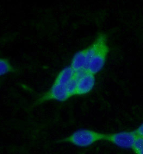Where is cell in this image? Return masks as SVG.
Segmentation results:
<instances>
[{"instance_id": "cell-1", "label": "cell", "mask_w": 143, "mask_h": 154, "mask_svg": "<svg viewBox=\"0 0 143 154\" xmlns=\"http://www.w3.org/2000/svg\"><path fill=\"white\" fill-rule=\"evenodd\" d=\"M85 57V71L95 75L104 68L109 53L107 37L100 34L93 43L82 50Z\"/></svg>"}, {"instance_id": "cell-2", "label": "cell", "mask_w": 143, "mask_h": 154, "mask_svg": "<svg viewBox=\"0 0 143 154\" xmlns=\"http://www.w3.org/2000/svg\"><path fill=\"white\" fill-rule=\"evenodd\" d=\"M107 134L88 129H80L61 141L69 142L76 146L87 147L98 141L106 140Z\"/></svg>"}, {"instance_id": "cell-3", "label": "cell", "mask_w": 143, "mask_h": 154, "mask_svg": "<svg viewBox=\"0 0 143 154\" xmlns=\"http://www.w3.org/2000/svg\"><path fill=\"white\" fill-rule=\"evenodd\" d=\"M138 136L133 132H120L107 134L106 140L109 141L117 146L124 149L133 148Z\"/></svg>"}, {"instance_id": "cell-4", "label": "cell", "mask_w": 143, "mask_h": 154, "mask_svg": "<svg viewBox=\"0 0 143 154\" xmlns=\"http://www.w3.org/2000/svg\"><path fill=\"white\" fill-rule=\"evenodd\" d=\"M76 95H81L89 93L95 83V75L86 71L76 72Z\"/></svg>"}, {"instance_id": "cell-5", "label": "cell", "mask_w": 143, "mask_h": 154, "mask_svg": "<svg viewBox=\"0 0 143 154\" xmlns=\"http://www.w3.org/2000/svg\"><path fill=\"white\" fill-rule=\"evenodd\" d=\"M71 97L67 86L54 82L49 91L40 99V102L54 100L58 101H66Z\"/></svg>"}, {"instance_id": "cell-6", "label": "cell", "mask_w": 143, "mask_h": 154, "mask_svg": "<svg viewBox=\"0 0 143 154\" xmlns=\"http://www.w3.org/2000/svg\"><path fill=\"white\" fill-rule=\"evenodd\" d=\"M76 72L71 66L66 67L62 70L56 78L55 82L68 86L69 83L75 77Z\"/></svg>"}, {"instance_id": "cell-7", "label": "cell", "mask_w": 143, "mask_h": 154, "mask_svg": "<svg viewBox=\"0 0 143 154\" xmlns=\"http://www.w3.org/2000/svg\"><path fill=\"white\" fill-rule=\"evenodd\" d=\"M133 149L136 154H143V137H137Z\"/></svg>"}, {"instance_id": "cell-8", "label": "cell", "mask_w": 143, "mask_h": 154, "mask_svg": "<svg viewBox=\"0 0 143 154\" xmlns=\"http://www.w3.org/2000/svg\"><path fill=\"white\" fill-rule=\"evenodd\" d=\"M12 70L10 64L7 60L0 59V76L8 73Z\"/></svg>"}, {"instance_id": "cell-9", "label": "cell", "mask_w": 143, "mask_h": 154, "mask_svg": "<svg viewBox=\"0 0 143 154\" xmlns=\"http://www.w3.org/2000/svg\"><path fill=\"white\" fill-rule=\"evenodd\" d=\"M135 133L138 136L143 137V123L135 131Z\"/></svg>"}]
</instances>
